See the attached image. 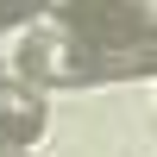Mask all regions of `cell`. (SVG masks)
Segmentation results:
<instances>
[{"label":"cell","mask_w":157,"mask_h":157,"mask_svg":"<svg viewBox=\"0 0 157 157\" xmlns=\"http://www.w3.org/2000/svg\"><path fill=\"white\" fill-rule=\"evenodd\" d=\"M63 32L107 57L120 75H151V6L145 0H50Z\"/></svg>","instance_id":"cell-1"},{"label":"cell","mask_w":157,"mask_h":157,"mask_svg":"<svg viewBox=\"0 0 157 157\" xmlns=\"http://www.w3.org/2000/svg\"><path fill=\"white\" fill-rule=\"evenodd\" d=\"M19 75L44 82V88H82V82H107L120 69L107 57H94V50H82L69 32H32L19 44Z\"/></svg>","instance_id":"cell-2"},{"label":"cell","mask_w":157,"mask_h":157,"mask_svg":"<svg viewBox=\"0 0 157 157\" xmlns=\"http://www.w3.org/2000/svg\"><path fill=\"white\" fill-rule=\"evenodd\" d=\"M44 132V101L25 82H0V138L6 145H32Z\"/></svg>","instance_id":"cell-3"},{"label":"cell","mask_w":157,"mask_h":157,"mask_svg":"<svg viewBox=\"0 0 157 157\" xmlns=\"http://www.w3.org/2000/svg\"><path fill=\"white\" fill-rule=\"evenodd\" d=\"M32 6H38V0H0V32H6V25H19Z\"/></svg>","instance_id":"cell-4"},{"label":"cell","mask_w":157,"mask_h":157,"mask_svg":"<svg viewBox=\"0 0 157 157\" xmlns=\"http://www.w3.org/2000/svg\"><path fill=\"white\" fill-rule=\"evenodd\" d=\"M13 157H25V151H13Z\"/></svg>","instance_id":"cell-5"}]
</instances>
